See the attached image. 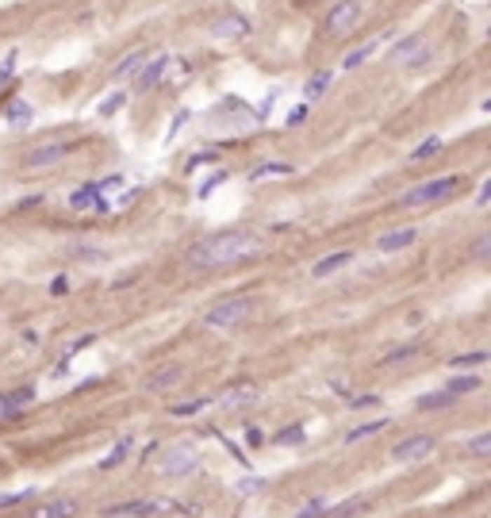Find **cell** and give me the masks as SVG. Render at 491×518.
<instances>
[{
    "instance_id": "obj_23",
    "label": "cell",
    "mask_w": 491,
    "mask_h": 518,
    "mask_svg": "<svg viewBox=\"0 0 491 518\" xmlns=\"http://www.w3.org/2000/svg\"><path fill=\"white\" fill-rule=\"evenodd\" d=\"M296 166H288V161H261L257 169L250 173V180H265V177H292Z\"/></svg>"
},
{
    "instance_id": "obj_14",
    "label": "cell",
    "mask_w": 491,
    "mask_h": 518,
    "mask_svg": "<svg viewBox=\"0 0 491 518\" xmlns=\"http://www.w3.org/2000/svg\"><path fill=\"white\" fill-rule=\"evenodd\" d=\"M253 399H257V388H253V384H234V388H227L223 396H219V407L238 411V407H246V403H253Z\"/></svg>"
},
{
    "instance_id": "obj_43",
    "label": "cell",
    "mask_w": 491,
    "mask_h": 518,
    "mask_svg": "<svg viewBox=\"0 0 491 518\" xmlns=\"http://www.w3.org/2000/svg\"><path fill=\"white\" fill-rule=\"evenodd\" d=\"M119 104H123V93H116V96H108V100L100 104V115H112V112L119 108Z\"/></svg>"
},
{
    "instance_id": "obj_25",
    "label": "cell",
    "mask_w": 491,
    "mask_h": 518,
    "mask_svg": "<svg viewBox=\"0 0 491 518\" xmlns=\"http://www.w3.org/2000/svg\"><path fill=\"white\" fill-rule=\"evenodd\" d=\"M304 438H307V426L304 423H292V426H284V430L273 434V446H300Z\"/></svg>"
},
{
    "instance_id": "obj_3",
    "label": "cell",
    "mask_w": 491,
    "mask_h": 518,
    "mask_svg": "<svg viewBox=\"0 0 491 518\" xmlns=\"http://www.w3.org/2000/svg\"><path fill=\"white\" fill-rule=\"evenodd\" d=\"M253 311V300L250 295H227V300H219L215 307L203 315V323L215 326V331H231V326H238L246 315Z\"/></svg>"
},
{
    "instance_id": "obj_18",
    "label": "cell",
    "mask_w": 491,
    "mask_h": 518,
    "mask_svg": "<svg viewBox=\"0 0 491 518\" xmlns=\"http://www.w3.org/2000/svg\"><path fill=\"white\" fill-rule=\"evenodd\" d=\"M419 46H426V35H422V31H411L407 39H399V43L391 46V62H407Z\"/></svg>"
},
{
    "instance_id": "obj_34",
    "label": "cell",
    "mask_w": 491,
    "mask_h": 518,
    "mask_svg": "<svg viewBox=\"0 0 491 518\" xmlns=\"http://www.w3.org/2000/svg\"><path fill=\"white\" fill-rule=\"evenodd\" d=\"M326 507H330V503H326V496H315L307 507H300V511H296V518H323V511H326Z\"/></svg>"
},
{
    "instance_id": "obj_24",
    "label": "cell",
    "mask_w": 491,
    "mask_h": 518,
    "mask_svg": "<svg viewBox=\"0 0 491 518\" xmlns=\"http://www.w3.org/2000/svg\"><path fill=\"white\" fill-rule=\"evenodd\" d=\"M31 119H35V112H31V104H27V100H12V104H8L4 123H12V127H27Z\"/></svg>"
},
{
    "instance_id": "obj_22",
    "label": "cell",
    "mask_w": 491,
    "mask_h": 518,
    "mask_svg": "<svg viewBox=\"0 0 491 518\" xmlns=\"http://www.w3.org/2000/svg\"><path fill=\"white\" fill-rule=\"evenodd\" d=\"M453 403H457V396L441 388V392H426V396H419L415 407H419V411H441V407H453Z\"/></svg>"
},
{
    "instance_id": "obj_20",
    "label": "cell",
    "mask_w": 491,
    "mask_h": 518,
    "mask_svg": "<svg viewBox=\"0 0 491 518\" xmlns=\"http://www.w3.org/2000/svg\"><path fill=\"white\" fill-rule=\"evenodd\" d=\"M130 446H135V438H130V434H127L123 441H116V446H112V453L100 460V472H112V468H119L123 460L130 457Z\"/></svg>"
},
{
    "instance_id": "obj_7",
    "label": "cell",
    "mask_w": 491,
    "mask_h": 518,
    "mask_svg": "<svg viewBox=\"0 0 491 518\" xmlns=\"http://www.w3.org/2000/svg\"><path fill=\"white\" fill-rule=\"evenodd\" d=\"M430 449H433V434H411V438H403L396 449H391V457L403 460V465H411V460L426 457Z\"/></svg>"
},
{
    "instance_id": "obj_9",
    "label": "cell",
    "mask_w": 491,
    "mask_h": 518,
    "mask_svg": "<svg viewBox=\"0 0 491 518\" xmlns=\"http://www.w3.org/2000/svg\"><path fill=\"white\" fill-rule=\"evenodd\" d=\"M31 403H35V388H31V384H23V388H15V392H4V396H0V418L20 415Z\"/></svg>"
},
{
    "instance_id": "obj_47",
    "label": "cell",
    "mask_w": 491,
    "mask_h": 518,
    "mask_svg": "<svg viewBox=\"0 0 491 518\" xmlns=\"http://www.w3.org/2000/svg\"><path fill=\"white\" fill-rule=\"evenodd\" d=\"M487 200H491V180H487V185H480V192H476V204H480V208H484Z\"/></svg>"
},
{
    "instance_id": "obj_12",
    "label": "cell",
    "mask_w": 491,
    "mask_h": 518,
    "mask_svg": "<svg viewBox=\"0 0 491 518\" xmlns=\"http://www.w3.org/2000/svg\"><path fill=\"white\" fill-rule=\"evenodd\" d=\"M349 261H354V253H349V250H342V253H326L323 261H315V265H311V277H315V281H326V277H334L338 269H346Z\"/></svg>"
},
{
    "instance_id": "obj_38",
    "label": "cell",
    "mask_w": 491,
    "mask_h": 518,
    "mask_svg": "<svg viewBox=\"0 0 491 518\" xmlns=\"http://www.w3.org/2000/svg\"><path fill=\"white\" fill-rule=\"evenodd\" d=\"M469 453H476V457H487V453H491V434H476V438L469 441Z\"/></svg>"
},
{
    "instance_id": "obj_48",
    "label": "cell",
    "mask_w": 491,
    "mask_h": 518,
    "mask_svg": "<svg viewBox=\"0 0 491 518\" xmlns=\"http://www.w3.org/2000/svg\"><path fill=\"white\" fill-rule=\"evenodd\" d=\"M65 373H69V357H62V361H58V368H54V376H58V380H62Z\"/></svg>"
},
{
    "instance_id": "obj_11",
    "label": "cell",
    "mask_w": 491,
    "mask_h": 518,
    "mask_svg": "<svg viewBox=\"0 0 491 518\" xmlns=\"http://www.w3.org/2000/svg\"><path fill=\"white\" fill-rule=\"evenodd\" d=\"M69 208H73V211H85V208L108 211L112 204H108V200H104V196H100V188H96V185H85V188H77V192L69 196Z\"/></svg>"
},
{
    "instance_id": "obj_21",
    "label": "cell",
    "mask_w": 491,
    "mask_h": 518,
    "mask_svg": "<svg viewBox=\"0 0 491 518\" xmlns=\"http://www.w3.org/2000/svg\"><path fill=\"white\" fill-rule=\"evenodd\" d=\"M330 81H334V73H330V69H315V73H311V77H307V85H304L307 104H311V100H318V96H323L326 88H330Z\"/></svg>"
},
{
    "instance_id": "obj_19",
    "label": "cell",
    "mask_w": 491,
    "mask_h": 518,
    "mask_svg": "<svg viewBox=\"0 0 491 518\" xmlns=\"http://www.w3.org/2000/svg\"><path fill=\"white\" fill-rule=\"evenodd\" d=\"M146 58H150L146 51H135V54L119 58V65H116V69H112V77H116V81H130V77H135L138 69H142V62H146Z\"/></svg>"
},
{
    "instance_id": "obj_10",
    "label": "cell",
    "mask_w": 491,
    "mask_h": 518,
    "mask_svg": "<svg viewBox=\"0 0 491 518\" xmlns=\"http://www.w3.org/2000/svg\"><path fill=\"white\" fill-rule=\"evenodd\" d=\"M415 238H419V230H415V227H399V230H388V234L376 238V250H380V253H399V250H407Z\"/></svg>"
},
{
    "instance_id": "obj_44",
    "label": "cell",
    "mask_w": 491,
    "mask_h": 518,
    "mask_svg": "<svg viewBox=\"0 0 491 518\" xmlns=\"http://www.w3.org/2000/svg\"><path fill=\"white\" fill-rule=\"evenodd\" d=\"M96 342V334H81V338L77 342H73V350H69V357H73V353H81V350H85V345H93Z\"/></svg>"
},
{
    "instance_id": "obj_35",
    "label": "cell",
    "mask_w": 491,
    "mask_h": 518,
    "mask_svg": "<svg viewBox=\"0 0 491 518\" xmlns=\"http://www.w3.org/2000/svg\"><path fill=\"white\" fill-rule=\"evenodd\" d=\"M227 177H231V173H227V169H215V173H211V177L203 180L200 188H196V196H200V200H203V196H211V188H219V185H223Z\"/></svg>"
},
{
    "instance_id": "obj_31",
    "label": "cell",
    "mask_w": 491,
    "mask_h": 518,
    "mask_svg": "<svg viewBox=\"0 0 491 518\" xmlns=\"http://www.w3.org/2000/svg\"><path fill=\"white\" fill-rule=\"evenodd\" d=\"M265 488H269L265 476H242V480L234 484V491H238V496H257V491H265Z\"/></svg>"
},
{
    "instance_id": "obj_40",
    "label": "cell",
    "mask_w": 491,
    "mask_h": 518,
    "mask_svg": "<svg viewBox=\"0 0 491 518\" xmlns=\"http://www.w3.org/2000/svg\"><path fill=\"white\" fill-rule=\"evenodd\" d=\"M307 112H311V104H307V100H304V104H296V108L288 112V127H300V123L307 119Z\"/></svg>"
},
{
    "instance_id": "obj_30",
    "label": "cell",
    "mask_w": 491,
    "mask_h": 518,
    "mask_svg": "<svg viewBox=\"0 0 491 518\" xmlns=\"http://www.w3.org/2000/svg\"><path fill=\"white\" fill-rule=\"evenodd\" d=\"M208 396H200V399H188V403H173V407H169V415H177V418H188V415H200L203 407H208Z\"/></svg>"
},
{
    "instance_id": "obj_28",
    "label": "cell",
    "mask_w": 491,
    "mask_h": 518,
    "mask_svg": "<svg viewBox=\"0 0 491 518\" xmlns=\"http://www.w3.org/2000/svg\"><path fill=\"white\" fill-rule=\"evenodd\" d=\"M104 518H142V499H127V503L104 507Z\"/></svg>"
},
{
    "instance_id": "obj_36",
    "label": "cell",
    "mask_w": 491,
    "mask_h": 518,
    "mask_svg": "<svg viewBox=\"0 0 491 518\" xmlns=\"http://www.w3.org/2000/svg\"><path fill=\"white\" fill-rule=\"evenodd\" d=\"M476 365H487V353L484 350L464 353V357H453V368H476Z\"/></svg>"
},
{
    "instance_id": "obj_15",
    "label": "cell",
    "mask_w": 491,
    "mask_h": 518,
    "mask_svg": "<svg viewBox=\"0 0 491 518\" xmlns=\"http://www.w3.org/2000/svg\"><path fill=\"white\" fill-rule=\"evenodd\" d=\"M211 35L215 39H242V35H250V20H246V15H227V20L211 23Z\"/></svg>"
},
{
    "instance_id": "obj_8",
    "label": "cell",
    "mask_w": 491,
    "mask_h": 518,
    "mask_svg": "<svg viewBox=\"0 0 491 518\" xmlns=\"http://www.w3.org/2000/svg\"><path fill=\"white\" fill-rule=\"evenodd\" d=\"M166 65H169V58H166V54H158V58H146V62H142V69L135 73V88H138V93H150V88L161 81V73H166Z\"/></svg>"
},
{
    "instance_id": "obj_46",
    "label": "cell",
    "mask_w": 491,
    "mask_h": 518,
    "mask_svg": "<svg viewBox=\"0 0 491 518\" xmlns=\"http://www.w3.org/2000/svg\"><path fill=\"white\" fill-rule=\"evenodd\" d=\"M487 250H491V238L480 234V238H476V258H487Z\"/></svg>"
},
{
    "instance_id": "obj_42",
    "label": "cell",
    "mask_w": 491,
    "mask_h": 518,
    "mask_svg": "<svg viewBox=\"0 0 491 518\" xmlns=\"http://www.w3.org/2000/svg\"><path fill=\"white\" fill-rule=\"evenodd\" d=\"M246 441H250V446H265V434H261V426H246Z\"/></svg>"
},
{
    "instance_id": "obj_32",
    "label": "cell",
    "mask_w": 491,
    "mask_h": 518,
    "mask_svg": "<svg viewBox=\"0 0 491 518\" xmlns=\"http://www.w3.org/2000/svg\"><path fill=\"white\" fill-rule=\"evenodd\" d=\"M372 54H376V43H365V46H357V51H349L342 65H346V69H357V65H365Z\"/></svg>"
},
{
    "instance_id": "obj_2",
    "label": "cell",
    "mask_w": 491,
    "mask_h": 518,
    "mask_svg": "<svg viewBox=\"0 0 491 518\" xmlns=\"http://www.w3.org/2000/svg\"><path fill=\"white\" fill-rule=\"evenodd\" d=\"M457 185H461V177H433V180H422V185L407 188V192L399 196V208H426V204H441L445 196L457 192Z\"/></svg>"
},
{
    "instance_id": "obj_1",
    "label": "cell",
    "mask_w": 491,
    "mask_h": 518,
    "mask_svg": "<svg viewBox=\"0 0 491 518\" xmlns=\"http://www.w3.org/2000/svg\"><path fill=\"white\" fill-rule=\"evenodd\" d=\"M261 250V238L250 234V230H219V234L203 238L188 250V261L196 269H223L234 265V261H246Z\"/></svg>"
},
{
    "instance_id": "obj_16",
    "label": "cell",
    "mask_w": 491,
    "mask_h": 518,
    "mask_svg": "<svg viewBox=\"0 0 491 518\" xmlns=\"http://www.w3.org/2000/svg\"><path fill=\"white\" fill-rule=\"evenodd\" d=\"M181 376H184L181 365H166L161 373H154L150 380H146V392H169L173 384H181Z\"/></svg>"
},
{
    "instance_id": "obj_6",
    "label": "cell",
    "mask_w": 491,
    "mask_h": 518,
    "mask_svg": "<svg viewBox=\"0 0 491 518\" xmlns=\"http://www.w3.org/2000/svg\"><path fill=\"white\" fill-rule=\"evenodd\" d=\"M196 465H200V457H196L192 446H173L161 457V472L166 476H188V472H196Z\"/></svg>"
},
{
    "instance_id": "obj_27",
    "label": "cell",
    "mask_w": 491,
    "mask_h": 518,
    "mask_svg": "<svg viewBox=\"0 0 491 518\" xmlns=\"http://www.w3.org/2000/svg\"><path fill=\"white\" fill-rule=\"evenodd\" d=\"M384 426H388V418H372V423H361V426H354V430L346 434V446H354V441H361V438H372V434H380Z\"/></svg>"
},
{
    "instance_id": "obj_17",
    "label": "cell",
    "mask_w": 491,
    "mask_h": 518,
    "mask_svg": "<svg viewBox=\"0 0 491 518\" xmlns=\"http://www.w3.org/2000/svg\"><path fill=\"white\" fill-rule=\"evenodd\" d=\"M368 511V499L365 496H354V499H346V503H338V507H326L323 518H357V514H365Z\"/></svg>"
},
{
    "instance_id": "obj_37",
    "label": "cell",
    "mask_w": 491,
    "mask_h": 518,
    "mask_svg": "<svg viewBox=\"0 0 491 518\" xmlns=\"http://www.w3.org/2000/svg\"><path fill=\"white\" fill-rule=\"evenodd\" d=\"M441 150V138H426L422 146H415V154H411V161H426V158H433V154Z\"/></svg>"
},
{
    "instance_id": "obj_39",
    "label": "cell",
    "mask_w": 491,
    "mask_h": 518,
    "mask_svg": "<svg viewBox=\"0 0 491 518\" xmlns=\"http://www.w3.org/2000/svg\"><path fill=\"white\" fill-rule=\"evenodd\" d=\"M426 62H433V51H430V46H419V51H415L411 58H407L403 65H411V69H422Z\"/></svg>"
},
{
    "instance_id": "obj_45",
    "label": "cell",
    "mask_w": 491,
    "mask_h": 518,
    "mask_svg": "<svg viewBox=\"0 0 491 518\" xmlns=\"http://www.w3.org/2000/svg\"><path fill=\"white\" fill-rule=\"evenodd\" d=\"M51 292H54V295H65V292H69V281H65V277H54V281H51Z\"/></svg>"
},
{
    "instance_id": "obj_33",
    "label": "cell",
    "mask_w": 491,
    "mask_h": 518,
    "mask_svg": "<svg viewBox=\"0 0 491 518\" xmlns=\"http://www.w3.org/2000/svg\"><path fill=\"white\" fill-rule=\"evenodd\" d=\"M27 499H35V488L8 491V496H0V511H8V507H20V503H27Z\"/></svg>"
},
{
    "instance_id": "obj_26",
    "label": "cell",
    "mask_w": 491,
    "mask_h": 518,
    "mask_svg": "<svg viewBox=\"0 0 491 518\" xmlns=\"http://www.w3.org/2000/svg\"><path fill=\"white\" fill-rule=\"evenodd\" d=\"M419 353V342H411V345H399V350H391V353H384L380 357V368H396V365H407V361Z\"/></svg>"
},
{
    "instance_id": "obj_5",
    "label": "cell",
    "mask_w": 491,
    "mask_h": 518,
    "mask_svg": "<svg viewBox=\"0 0 491 518\" xmlns=\"http://www.w3.org/2000/svg\"><path fill=\"white\" fill-rule=\"evenodd\" d=\"M69 150H73L69 142H43V146H35V150H27L23 166H27V169H51V166H62V161L69 158Z\"/></svg>"
},
{
    "instance_id": "obj_4",
    "label": "cell",
    "mask_w": 491,
    "mask_h": 518,
    "mask_svg": "<svg viewBox=\"0 0 491 518\" xmlns=\"http://www.w3.org/2000/svg\"><path fill=\"white\" fill-rule=\"evenodd\" d=\"M361 15H365L361 0H338V4L326 12L323 31H326V35H346V31H354L357 23H361Z\"/></svg>"
},
{
    "instance_id": "obj_41",
    "label": "cell",
    "mask_w": 491,
    "mask_h": 518,
    "mask_svg": "<svg viewBox=\"0 0 491 518\" xmlns=\"http://www.w3.org/2000/svg\"><path fill=\"white\" fill-rule=\"evenodd\" d=\"M376 403H380V396H354V399H349V407L361 411V407H376Z\"/></svg>"
},
{
    "instance_id": "obj_13",
    "label": "cell",
    "mask_w": 491,
    "mask_h": 518,
    "mask_svg": "<svg viewBox=\"0 0 491 518\" xmlns=\"http://www.w3.org/2000/svg\"><path fill=\"white\" fill-rule=\"evenodd\" d=\"M73 514H77V499H46L31 511V518H73Z\"/></svg>"
},
{
    "instance_id": "obj_29",
    "label": "cell",
    "mask_w": 491,
    "mask_h": 518,
    "mask_svg": "<svg viewBox=\"0 0 491 518\" xmlns=\"http://www.w3.org/2000/svg\"><path fill=\"white\" fill-rule=\"evenodd\" d=\"M476 388H480V376H461V373H457L453 380L445 384V392H453L457 399H461V396H469V392H476Z\"/></svg>"
}]
</instances>
